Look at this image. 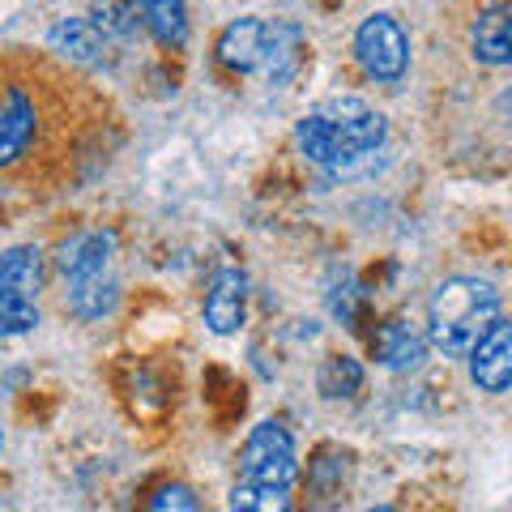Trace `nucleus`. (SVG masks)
<instances>
[{
  "instance_id": "nucleus-1",
  "label": "nucleus",
  "mask_w": 512,
  "mask_h": 512,
  "mask_svg": "<svg viewBox=\"0 0 512 512\" xmlns=\"http://www.w3.org/2000/svg\"><path fill=\"white\" fill-rule=\"evenodd\" d=\"M107 120V103L69 64L26 47L0 52V180H73L103 146Z\"/></svg>"
},
{
  "instance_id": "nucleus-2",
  "label": "nucleus",
  "mask_w": 512,
  "mask_h": 512,
  "mask_svg": "<svg viewBox=\"0 0 512 512\" xmlns=\"http://www.w3.org/2000/svg\"><path fill=\"white\" fill-rule=\"evenodd\" d=\"M500 320V291L483 278H448L436 286L427 308V338L444 355L466 359L474 342Z\"/></svg>"
},
{
  "instance_id": "nucleus-3",
  "label": "nucleus",
  "mask_w": 512,
  "mask_h": 512,
  "mask_svg": "<svg viewBox=\"0 0 512 512\" xmlns=\"http://www.w3.org/2000/svg\"><path fill=\"white\" fill-rule=\"evenodd\" d=\"M239 470H244V483H261L274 491H291L299 461H295V440L282 423H261L244 444V457H239Z\"/></svg>"
},
{
  "instance_id": "nucleus-4",
  "label": "nucleus",
  "mask_w": 512,
  "mask_h": 512,
  "mask_svg": "<svg viewBox=\"0 0 512 512\" xmlns=\"http://www.w3.org/2000/svg\"><path fill=\"white\" fill-rule=\"evenodd\" d=\"M355 56H359L367 77H376V82H397V77L406 73V64H410V39L393 18L376 13V18H367L359 26Z\"/></svg>"
},
{
  "instance_id": "nucleus-5",
  "label": "nucleus",
  "mask_w": 512,
  "mask_h": 512,
  "mask_svg": "<svg viewBox=\"0 0 512 512\" xmlns=\"http://www.w3.org/2000/svg\"><path fill=\"white\" fill-rule=\"evenodd\" d=\"M316 111L333 124V133L346 141V150L355 154L363 167L372 163V154L384 146V137H389V124H384V116L376 107H367L363 99H329L325 107H316Z\"/></svg>"
},
{
  "instance_id": "nucleus-6",
  "label": "nucleus",
  "mask_w": 512,
  "mask_h": 512,
  "mask_svg": "<svg viewBox=\"0 0 512 512\" xmlns=\"http://www.w3.org/2000/svg\"><path fill=\"white\" fill-rule=\"evenodd\" d=\"M466 359H470V376L483 393L512 389V320H495Z\"/></svg>"
},
{
  "instance_id": "nucleus-7",
  "label": "nucleus",
  "mask_w": 512,
  "mask_h": 512,
  "mask_svg": "<svg viewBox=\"0 0 512 512\" xmlns=\"http://www.w3.org/2000/svg\"><path fill=\"white\" fill-rule=\"evenodd\" d=\"M265 47H269V22L256 18H239L222 30L218 39V60L235 73H261L265 64Z\"/></svg>"
},
{
  "instance_id": "nucleus-8",
  "label": "nucleus",
  "mask_w": 512,
  "mask_h": 512,
  "mask_svg": "<svg viewBox=\"0 0 512 512\" xmlns=\"http://www.w3.org/2000/svg\"><path fill=\"white\" fill-rule=\"evenodd\" d=\"M111 252H116V235L111 231H86L60 248V269L69 282L107 278L111 274Z\"/></svg>"
},
{
  "instance_id": "nucleus-9",
  "label": "nucleus",
  "mask_w": 512,
  "mask_h": 512,
  "mask_svg": "<svg viewBox=\"0 0 512 512\" xmlns=\"http://www.w3.org/2000/svg\"><path fill=\"white\" fill-rule=\"evenodd\" d=\"M470 47L478 64H491V69H508L512 64V5H491L474 18L470 30Z\"/></svg>"
},
{
  "instance_id": "nucleus-10",
  "label": "nucleus",
  "mask_w": 512,
  "mask_h": 512,
  "mask_svg": "<svg viewBox=\"0 0 512 512\" xmlns=\"http://www.w3.org/2000/svg\"><path fill=\"white\" fill-rule=\"evenodd\" d=\"M244 312H248V282L239 269H222L214 278L210 295H205V325L214 333H235L244 325Z\"/></svg>"
},
{
  "instance_id": "nucleus-11",
  "label": "nucleus",
  "mask_w": 512,
  "mask_h": 512,
  "mask_svg": "<svg viewBox=\"0 0 512 512\" xmlns=\"http://www.w3.org/2000/svg\"><path fill=\"white\" fill-rule=\"evenodd\" d=\"M47 43H52V52L60 60H69V64H103V56H107V35L90 18L56 22L52 35H47Z\"/></svg>"
},
{
  "instance_id": "nucleus-12",
  "label": "nucleus",
  "mask_w": 512,
  "mask_h": 512,
  "mask_svg": "<svg viewBox=\"0 0 512 512\" xmlns=\"http://www.w3.org/2000/svg\"><path fill=\"white\" fill-rule=\"evenodd\" d=\"M427 355V338L419 329L410 325V320H389V325H380L376 333V359L384 367H393V372H414V367L423 363Z\"/></svg>"
},
{
  "instance_id": "nucleus-13",
  "label": "nucleus",
  "mask_w": 512,
  "mask_h": 512,
  "mask_svg": "<svg viewBox=\"0 0 512 512\" xmlns=\"http://www.w3.org/2000/svg\"><path fill=\"white\" fill-rule=\"evenodd\" d=\"M43 278H47V269H43V252L39 248H9V252H0V295L35 299Z\"/></svg>"
},
{
  "instance_id": "nucleus-14",
  "label": "nucleus",
  "mask_w": 512,
  "mask_h": 512,
  "mask_svg": "<svg viewBox=\"0 0 512 512\" xmlns=\"http://www.w3.org/2000/svg\"><path fill=\"white\" fill-rule=\"evenodd\" d=\"M303 64V35L291 22H274L269 26V47H265V64H261V77H269L274 86L291 82L295 69Z\"/></svg>"
},
{
  "instance_id": "nucleus-15",
  "label": "nucleus",
  "mask_w": 512,
  "mask_h": 512,
  "mask_svg": "<svg viewBox=\"0 0 512 512\" xmlns=\"http://www.w3.org/2000/svg\"><path fill=\"white\" fill-rule=\"evenodd\" d=\"M141 26H150V35L163 47H184L188 43V9L184 0H137Z\"/></svg>"
},
{
  "instance_id": "nucleus-16",
  "label": "nucleus",
  "mask_w": 512,
  "mask_h": 512,
  "mask_svg": "<svg viewBox=\"0 0 512 512\" xmlns=\"http://www.w3.org/2000/svg\"><path fill=\"white\" fill-rule=\"evenodd\" d=\"M69 308L82 320H99L116 308V282L107 278H86V282H69Z\"/></svg>"
},
{
  "instance_id": "nucleus-17",
  "label": "nucleus",
  "mask_w": 512,
  "mask_h": 512,
  "mask_svg": "<svg viewBox=\"0 0 512 512\" xmlns=\"http://www.w3.org/2000/svg\"><path fill=\"white\" fill-rule=\"evenodd\" d=\"M90 22L103 30L107 39H133L141 26L137 0H94L90 5Z\"/></svg>"
},
{
  "instance_id": "nucleus-18",
  "label": "nucleus",
  "mask_w": 512,
  "mask_h": 512,
  "mask_svg": "<svg viewBox=\"0 0 512 512\" xmlns=\"http://www.w3.org/2000/svg\"><path fill=\"white\" fill-rule=\"evenodd\" d=\"M363 389V367L359 359H346V355H333L320 367V393L325 397H355Z\"/></svg>"
},
{
  "instance_id": "nucleus-19",
  "label": "nucleus",
  "mask_w": 512,
  "mask_h": 512,
  "mask_svg": "<svg viewBox=\"0 0 512 512\" xmlns=\"http://www.w3.org/2000/svg\"><path fill=\"white\" fill-rule=\"evenodd\" d=\"M35 325H39V308H35V299L0 295V338H13V333H30Z\"/></svg>"
},
{
  "instance_id": "nucleus-20",
  "label": "nucleus",
  "mask_w": 512,
  "mask_h": 512,
  "mask_svg": "<svg viewBox=\"0 0 512 512\" xmlns=\"http://www.w3.org/2000/svg\"><path fill=\"white\" fill-rule=\"evenodd\" d=\"M286 491H274V487H261V483H239L231 491V508H244V512H274V508H286Z\"/></svg>"
},
{
  "instance_id": "nucleus-21",
  "label": "nucleus",
  "mask_w": 512,
  "mask_h": 512,
  "mask_svg": "<svg viewBox=\"0 0 512 512\" xmlns=\"http://www.w3.org/2000/svg\"><path fill=\"white\" fill-rule=\"evenodd\" d=\"M150 504H154V508H197V500H192L188 487H163Z\"/></svg>"
},
{
  "instance_id": "nucleus-22",
  "label": "nucleus",
  "mask_w": 512,
  "mask_h": 512,
  "mask_svg": "<svg viewBox=\"0 0 512 512\" xmlns=\"http://www.w3.org/2000/svg\"><path fill=\"white\" fill-rule=\"evenodd\" d=\"M0 448H5V436H0Z\"/></svg>"
}]
</instances>
